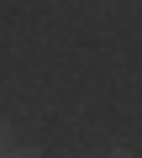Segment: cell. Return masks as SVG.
I'll use <instances>...</instances> for the list:
<instances>
[{
  "label": "cell",
  "mask_w": 142,
  "mask_h": 158,
  "mask_svg": "<svg viewBox=\"0 0 142 158\" xmlns=\"http://www.w3.org/2000/svg\"><path fill=\"white\" fill-rule=\"evenodd\" d=\"M0 158H11V137H6V127H0Z\"/></svg>",
  "instance_id": "cell-1"
},
{
  "label": "cell",
  "mask_w": 142,
  "mask_h": 158,
  "mask_svg": "<svg viewBox=\"0 0 142 158\" xmlns=\"http://www.w3.org/2000/svg\"><path fill=\"white\" fill-rule=\"evenodd\" d=\"M11 158H42V153H37V148H21V153H11Z\"/></svg>",
  "instance_id": "cell-2"
},
{
  "label": "cell",
  "mask_w": 142,
  "mask_h": 158,
  "mask_svg": "<svg viewBox=\"0 0 142 158\" xmlns=\"http://www.w3.org/2000/svg\"><path fill=\"white\" fill-rule=\"evenodd\" d=\"M105 158H132V153H105Z\"/></svg>",
  "instance_id": "cell-3"
}]
</instances>
